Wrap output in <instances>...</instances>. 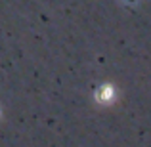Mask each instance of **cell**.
I'll use <instances>...</instances> for the list:
<instances>
[]
</instances>
